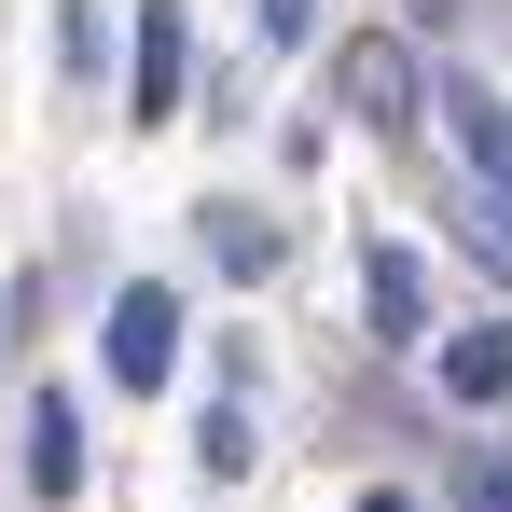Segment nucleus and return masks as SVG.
I'll return each instance as SVG.
<instances>
[{"label": "nucleus", "mask_w": 512, "mask_h": 512, "mask_svg": "<svg viewBox=\"0 0 512 512\" xmlns=\"http://www.w3.org/2000/svg\"><path fill=\"white\" fill-rule=\"evenodd\" d=\"M360 305H374V346H429V277H416V250H374V263H360Z\"/></svg>", "instance_id": "nucleus-4"}, {"label": "nucleus", "mask_w": 512, "mask_h": 512, "mask_svg": "<svg viewBox=\"0 0 512 512\" xmlns=\"http://www.w3.org/2000/svg\"><path fill=\"white\" fill-rule=\"evenodd\" d=\"M125 84H139V125L180 111V0H139V56H125Z\"/></svg>", "instance_id": "nucleus-5"}, {"label": "nucleus", "mask_w": 512, "mask_h": 512, "mask_svg": "<svg viewBox=\"0 0 512 512\" xmlns=\"http://www.w3.org/2000/svg\"><path fill=\"white\" fill-rule=\"evenodd\" d=\"M28 499L42 512L84 499V416H70V388H28Z\"/></svg>", "instance_id": "nucleus-3"}, {"label": "nucleus", "mask_w": 512, "mask_h": 512, "mask_svg": "<svg viewBox=\"0 0 512 512\" xmlns=\"http://www.w3.org/2000/svg\"><path fill=\"white\" fill-rule=\"evenodd\" d=\"M429 111L457 125V153H471V180H512V97H485V84H443Z\"/></svg>", "instance_id": "nucleus-6"}, {"label": "nucleus", "mask_w": 512, "mask_h": 512, "mask_svg": "<svg viewBox=\"0 0 512 512\" xmlns=\"http://www.w3.org/2000/svg\"><path fill=\"white\" fill-rule=\"evenodd\" d=\"M360 512H416V499H402V485H374V499H360Z\"/></svg>", "instance_id": "nucleus-13"}, {"label": "nucleus", "mask_w": 512, "mask_h": 512, "mask_svg": "<svg viewBox=\"0 0 512 512\" xmlns=\"http://www.w3.org/2000/svg\"><path fill=\"white\" fill-rule=\"evenodd\" d=\"M208 250H222V277H277V222L263 208H208Z\"/></svg>", "instance_id": "nucleus-9"}, {"label": "nucleus", "mask_w": 512, "mask_h": 512, "mask_svg": "<svg viewBox=\"0 0 512 512\" xmlns=\"http://www.w3.org/2000/svg\"><path fill=\"white\" fill-rule=\"evenodd\" d=\"M457 250L485 277H512V180H457Z\"/></svg>", "instance_id": "nucleus-8"}, {"label": "nucleus", "mask_w": 512, "mask_h": 512, "mask_svg": "<svg viewBox=\"0 0 512 512\" xmlns=\"http://www.w3.org/2000/svg\"><path fill=\"white\" fill-rule=\"evenodd\" d=\"M443 402H512V319H485V333L443 346Z\"/></svg>", "instance_id": "nucleus-7"}, {"label": "nucleus", "mask_w": 512, "mask_h": 512, "mask_svg": "<svg viewBox=\"0 0 512 512\" xmlns=\"http://www.w3.org/2000/svg\"><path fill=\"white\" fill-rule=\"evenodd\" d=\"M194 457H208V471L236 485V471H250V457H263V443H250V402H208V429H194Z\"/></svg>", "instance_id": "nucleus-10"}, {"label": "nucleus", "mask_w": 512, "mask_h": 512, "mask_svg": "<svg viewBox=\"0 0 512 512\" xmlns=\"http://www.w3.org/2000/svg\"><path fill=\"white\" fill-rule=\"evenodd\" d=\"M111 374H125V388H167L180 374V291L167 277H125V291H111Z\"/></svg>", "instance_id": "nucleus-2"}, {"label": "nucleus", "mask_w": 512, "mask_h": 512, "mask_svg": "<svg viewBox=\"0 0 512 512\" xmlns=\"http://www.w3.org/2000/svg\"><path fill=\"white\" fill-rule=\"evenodd\" d=\"M305 28H319V0H263V42H277V56H291Z\"/></svg>", "instance_id": "nucleus-12"}, {"label": "nucleus", "mask_w": 512, "mask_h": 512, "mask_svg": "<svg viewBox=\"0 0 512 512\" xmlns=\"http://www.w3.org/2000/svg\"><path fill=\"white\" fill-rule=\"evenodd\" d=\"M333 111L346 125H416L429 111V70H416V42H388V28H360V42H333Z\"/></svg>", "instance_id": "nucleus-1"}, {"label": "nucleus", "mask_w": 512, "mask_h": 512, "mask_svg": "<svg viewBox=\"0 0 512 512\" xmlns=\"http://www.w3.org/2000/svg\"><path fill=\"white\" fill-rule=\"evenodd\" d=\"M457 512H512V443H485V457L457 471Z\"/></svg>", "instance_id": "nucleus-11"}]
</instances>
